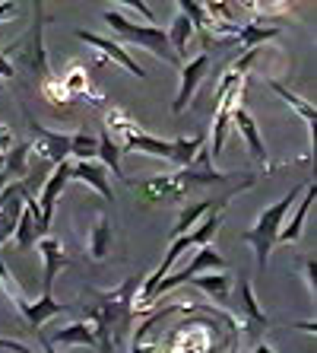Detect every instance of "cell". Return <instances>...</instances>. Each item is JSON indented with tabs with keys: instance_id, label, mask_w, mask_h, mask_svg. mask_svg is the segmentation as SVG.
Returning a JSON list of instances; mask_svg holds the SVG:
<instances>
[{
	"instance_id": "obj_1",
	"label": "cell",
	"mask_w": 317,
	"mask_h": 353,
	"mask_svg": "<svg viewBox=\"0 0 317 353\" xmlns=\"http://www.w3.org/2000/svg\"><path fill=\"white\" fill-rule=\"evenodd\" d=\"M257 181V172H216L210 159V150L200 147L194 163L178 169L175 175H153V179H124V185L140 197V204H181L187 197L200 194L206 188H232V185H244L251 188Z\"/></svg>"
},
{
	"instance_id": "obj_2",
	"label": "cell",
	"mask_w": 317,
	"mask_h": 353,
	"mask_svg": "<svg viewBox=\"0 0 317 353\" xmlns=\"http://www.w3.org/2000/svg\"><path fill=\"white\" fill-rule=\"evenodd\" d=\"M140 287V277L124 280L121 287L108 290V293H86L92 299L89 309V325L96 331V341H98V350L102 353H111L124 344V334L131 328V315H133V293Z\"/></svg>"
},
{
	"instance_id": "obj_3",
	"label": "cell",
	"mask_w": 317,
	"mask_h": 353,
	"mask_svg": "<svg viewBox=\"0 0 317 353\" xmlns=\"http://www.w3.org/2000/svg\"><path fill=\"white\" fill-rule=\"evenodd\" d=\"M0 287H3V293H7V299L13 303V309H17L19 315L25 319V325H29V334L41 337V325L48 319H54V315H64L67 305L54 303V293H41V299H25V293H19L17 280H13V274L7 271V264H3V255H0ZM41 350H48V344H45V337L39 341Z\"/></svg>"
},
{
	"instance_id": "obj_4",
	"label": "cell",
	"mask_w": 317,
	"mask_h": 353,
	"mask_svg": "<svg viewBox=\"0 0 317 353\" xmlns=\"http://www.w3.org/2000/svg\"><path fill=\"white\" fill-rule=\"evenodd\" d=\"M298 194H301V188H292L283 201L270 204L267 210L257 216V223H254L251 230L244 232V242L254 248V255H257V268H261V271H267L270 252H273V245H276V236H279V230H283V220H285L289 207L295 204V197Z\"/></svg>"
},
{
	"instance_id": "obj_5",
	"label": "cell",
	"mask_w": 317,
	"mask_h": 353,
	"mask_svg": "<svg viewBox=\"0 0 317 353\" xmlns=\"http://www.w3.org/2000/svg\"><path fill=\"white\" fill-rule=\"evenodd\" d=\"M102 19H105V26L118 35V39L131 41V45L149 51L155 58H162L165 64H181V61L175 58V51H171L165 29H159V26H137V23H131V19H124L121 13H114V10H108Z\"/></svg>"
},
{
	"instance_id": "obj_6",
	"label": "cell",
	"mask_w": 317,
	"mask_h": 353,
	"mask_svg": "<svg viewBox=\"0 0 317 353\" xmlns=\"http://www.w3.org/2000/svg\"><path fill=\"white\" fill-rule=\"evenodd\" d=\"M45 26H48V17H45V7H41V0H35V19H32V32L23 35L17 41L19 48V61L23 67L29 70L32 77H39L41 83L51 80V61H48V48H45Z\"/></svg>"
},
{
	"instance_id": "obj_7",
	"label": "cell",
	"mask_w": 317,
	"mask_h": 353,
	"mask_svg": "<svg viewBox=\"0 0 317 353\" xmlns=\"http://www.w3.org/2000/svg\"><path fill=\"white\" fill-rule=\"evenodd\" d=\"M197 248H200V252H197V255L187 261L184 271H178V274L168 271L162 280H159V287H155L153 299H159L162 293L181 287V283H187V280H194L197 274H204V271H222V268H226V258H222L216 248H210V242H206V245H197Z\"/></svg>"
},
{
	"instance_id": "obj_8",
	"label": "cell",
	"mask_w": 317,
	"mask_h": 353,
	"mask_svg": "<svg viewBox=\"0 0 317 353\" xmlns=\"http://www.w3.org/2000/svg\"><path fill=\"white\" fill-rule=\"evenodd\" d=\"M74 179V159H61V163L51 169V175L45 179L39 191V214H41V232H48L51 220H54V207H57V197L64 194L67 181Z\"/></svg>"
},
{
	"instance_id": "obj_9",
	"label": "cell",
	"mask_w": 317,
	"mask_h": 353,
	"mask_svg": "<svg viewBox=\"0 0 317 353\" xmlns=\"http://www.w3.org/2000/svg\"><path fill=\"white\" fill-rule=\"evenodd\" d=\"M25 121H29V131H32V153L39 159H48V163H61V159H70V137L67 134H57V131H48V128H41L29 112L23 108Z\"/></svg>"
},
{
	"instance_id": "obj_10",
	"label": "cell",
	"mask_w": 317,
	"mask_h": 353,
	"mask_svg": "<svg viewBox=\"0 0 317 353\" xmlns=\"http://www.w3.org/2000/svg\"><path fill=\"white\" fill-rule=\"evenodd\" d=\"M238 99H241V83H235L226 96L219 99V105H216V118H212V131H210V159L222 157V150H226V134H228V124H232V108L238 105Z\"/></svg>"
},
{
	"instance_id": "obj_11",
	"label": "cell",
	"mask_w": 317,
	"mask_h": 353,
	"mask_svg": "<svg viewBox=\"0 0 317 353\" xmlns=\"http://www.w3.org/2000/svg\"><path fill=\"white\" fill-rule=\"evenodd\" d=\"M238 303H241L238 305V309H241L238 328H241V334H248L251 341H257V337L270 328V319L263 315L261 305H257V296H254V290H251L248 280H238Z\"/></svg>"
},
{
	"instance_id": "obj_12",
	"label": "cell",
	"mask_w": 317,
	"mask_h": 353,
	"mask_svg": "<svg viewBox=\"0 0 317 353\" xmlns=\"http://www.w3.org/2000/svg\"><path fill=\"white\" fill-rule=\"evenodd\" d=\"M35 248H39V255L45 258V277H41V293H54V280H57V274L70 268V258L64 255V245H61V239L48 236V232H45V236H39Z\"/></svg>"
},
{
	"instance_id": "obj_13",
	"label": "cell",
	"mask_w": 317,
	"mask_h": 353,
	"mask_svg": "<svg viewBox=\"0 0 317 353\" xmlns=\"http://www.w3.org/2000/svg\"><path fill=\"white\" fill-rule=\"evenodd\" d=\"M206 70H210V54H206V51L200 58L190 61V64H184V70H181V90H178V96H175V102H171V115H181V112L190 105V99L200 90Z\"/></svg>"
},
{
	"instance_id": "obj_14",
	"label": "cell",
	"mask_w": 317,
	"mask_h": 353,
	"mask_svg": "<svg viewBox=\"0 0 317 353\" xmlns=\"http://www.w3.org/2000/svg\"><path fill=\"white\" fill-rule=\"evenodd\" d=\"M241 188H226L219 197H204V201H190V204H184V210L178 214V220H175V236H181V232H187V230H194L197 223L204 220L210 210H216V207H226L232 197L238 194Z\"/></svg>"
},
{
	"instance_id": "obj_15",
	"label": "cell",
	"mask_w": 317,
	"mask_h": 353,
	"mask_svg": "<svg viewBox=\"0 0 317 353\" xmlns=\"http://www.w3.org/2000/svg\"><path fill=\"white\" fill-rule=\"evenodd\" d=\"M76 39L80 41H86V45H89V48H96L98 54H105L108 61H114V64H121L124 70H131L133 77H140V80H143V67L137 64V61L131 58V54H127V51L121 48V45H118V41H111V39H102V35H96V32H86V29H80V32H76Z\"/></svg>"
},
{
	"instance_id": "obj_16",
	"label": "cell",
	"mask_w": 317,
	"mask_h": 353,
	"mask_svg": "<svg viewBox=\"0 0 317 353\" xmlns=\"http://www.w3.org/2000/svg\"><path fill=\"white\" fill-rule=\"evenodd\" d=\"M232 124H235L238 131H241L244 143L251 147V157L257 159V163L267 165V147H263V137H261V131H257V121H254V115H248L241 105H235V108H232Z\"/></svg>"
},
{
	"instance_id": "obj_17",
	"label": "cell",
	"mask_w": 317,
	"mask_h": 353,
	"mask_svg": "<svg viewBox=\"0 0 317 353\" xmlns=\"http://www.w3.org/2000/svg\"><path fill=\"white\" fill-rule=\"evenodd\" d=\"M74 179H80L83 185H89L92 191H98L102 201H114V191H111V181L105 175V165H96L92 159H80L74 163Z\"/></svg>"
},
{
	"instance_id": "obj_18",
	"label": "cell",
	"mask_w": 317,
	"mask_h": 353,
	"mask_svg": "<svg viewBox=\"0 0 317 353\" xmlns=\"http://www.w3.org/2000/svg\"><path fill=\"white\" fill-rule=\"evenodd\" d=\"M74 344H80V347H96L98 344V341H96V331H92L89 321H74V325L61 328L48 341L51 350H54V347H74Z\"/></svg>"
},
{
	"instance_id": "obj_19",
	"label": "cell",
	"mask_w": 317,
	"mask_h": 353,
	"mask_svg": "<svg viewBox=\"0 0 317 353\" xmlns=\"http://www.w3.org/2000/svg\"><path fill=\"white\" fill-rule=\"evenodd\" d=\"M98 159H102V165H105L108 172H111V179L124 181V172H121V143H114L111 131H108L105 124L98 128Z\"/></svg>"
},
{
	"instance_id": "obj_20",
	"label": "cell",
	"mask_w": 317,
	"mask_h": 353,
	"mask_svg": "<svg viewBox=\"0 0 317 353\" xmlns=\"http://www.w3.org/2000/svg\"><path fill=\"white\" fill-rule=\"evenodd\" d=\"M194 29L197 26L190 23V19L184 17V13H175V17H171V26H168V45H171V51H175V58L178 61H184V54H187V41H190V35H194Z\"/></svg>"
},
{
	"instance_id": "obj_21",
	"label": "cell",
	"mask_w": 317,
	"mask_h": 353,
	"mask_svg": "<svg viewBox=\"0 0 317 353\" xmlns=\"http://www.w3.org/2000/svg\"><path fill=\"white\" fill-rule=\"evenodd\" d=\"M108 252H111V220L105 214H98L89 230V255L96 261H105Z\"/></svg>"
},
{
	"instance_id": "obj_22",
	"label": "cell",
	"mask_w": 317,
	"mask_h": 353,
	"mask_svg": "<svg viewBox=\"0 0 317 353\" xmlns=\"http://www.w3.org/2000/svg\"><path fill=\"white\" fill-rule=\"evenodd\" d=\"M311 207H314V181H311L308 188H305V197H301V207L295 210V216L289 220V226H283L276 236V242H295V239L301 236V226H305V220H308Z\"/></svg>"
},
{
	"instance_id": "obj_23",
	"label": "cell",
	"mask_w": 317,
	"mask_h": 353,
	"mask_svg": "<svg viewBox=\"0 0 317 353\" xmlns=\"http://www.w3.org/2000/svg\"><path fill=\"white\" fill-rule=\"evenodd\" d=\"M200 147H206V137L200 134V137H184V134H178V137L171 140V165L175 169H184V165L194 163V157L200 153Z\"/></svg>"
},
{
	"instance_id": "obj_24",
	"label": "cell",
	"mask_w": 317,
	"mask_h": 353,
	"mask_svg": "<svg viewBox=\"0 0 317 353\" xmlns=\"http://www.w3.org/2000/svg\"><path fill=\"white\" fill-rule=\"evenodd\" d=\"M187 283H194L197 290L210 293L222 305L228 303V293H232V277L228 274H197V280H187Z\"/></svg>"
},
{
	"instance_id": "obj_25",
	"label": "cell",
	"mask_w": 317,
	"mask_h": 353,
	"mask_svg": "<svg viewBox=\"0 0 317 353\" xmlns=\"http://www.w3.org/2000/svg\"><path fill=\"white\" fill-rule=\"evenodd\" d=\"M267 86H270L273 92H276V96L283 99V102H289V108H292L295 115L305 118V124H308V128L314 124V105H311V102H305V99L295 96V92L289 90V86H283V83H276V80H270V77H267Z\"/></svg>"
},
{
	"instance_id": "obj_26",
	"label": "cell",
	"mask_w": 317,
	"mask_h": 353,
	"mask_svg": "<svg viewBox=\"0 0 317 353\" xmlns=\"http://www.w3.org/2000/svg\"><path fill=\"white\" fill-rule=\"evenodd\" d=\"M279 35V26H238V32H235V41L241 45V48H261L263 41L270 39H276Z\"/></svg>"
},
{
	"instance_id": "obj_27",
	"label": "cell",
	"mask_w": 317,
	"mask_h": 353,
	"mask_svg": "<svg viewBox=\"0 0 317 353\" xmlns=\"http://www.w3.org/2000/svg\"><path fill=\"white\" fill-rule=\"evenodd\" d=\"M29 157H32V143L10 147L7 159H3V172H7L10 179H25V172H29Z\"/></svg>"
},
{
	"instance_id": "obj_28",
	"label": "cell",
	"mask_w": 317,
	"mask_h": 353,
	"mask_svg": "<svg viewBox=\"0 0 317 353\" xmlns=\"http://www.w3.org/2000/svg\"><path fill=\"white\" fill-rule=\"evenodd\" d=\"M98 153V137H92L89 131H76L70 137V157L76 159H92Z\"/></svg>"
},
{
	"instance_id": "obj_29",
	"label": "cell",
	"mask_w": 317,
	"mask_h": 353,
	"mask_svg": "<svg viewBox=\"0 0 317 353\" xmlns=\"http://www.w3.org/2000/svg\"><path fill=\"white\" fill-rule=\"evenodd\" d=\"M178 10L197 26V29H212V17L204 3H197V0H178Z\"/></svg>"
},
{
	"instance_id": "obj_30",
	"label": "cell",
	"mask_w": 317,
	"mask_h": 353,
	"mask_svg": "<svg viewBox=\"0 0 317 353\" xmlns=\"http://www.w3.org/2000/svg\"><path fill=\"white\" fill-rule=\"evenodd\" d=\"M61 83H64L67 92H70L74 99L80 96V92H83V96H92V92L86 90V83H89V77H86V70H83L80 64H67V77H64ZM92 99H96V96H92Z\"/></svg>"
},
{
	"instance_id": "obj_31",
	"label": "cell",
	"mask_w": 317,
	"mask_h": 353,
	"mask_svg": "<svg viewBox=\"0 0 317 353\" xmlns=\"http://www.w3.org/2000/svg\"><path fill=\"white\" fill-rule=\"evenodd\" d=\"M118 3H124V7L137 10V13H140V17H143V19H146L149 26H155V13H153V10H149V3H146V0H118Z\"/></svg>"
},
{
	"instance_id": "obj_32",
	"label": "cell",
	"mask_w": 317,
	"mask_h": 353,
	"mask_svg": "<svg viewBox=\"0 0 317 353\" xmlns=\"http://www.w3.org/2000/svg\"><path fill=\"white\" fill-rule=\"evenodd\" d=\"M0 350H7V353H29V347H25L23 341H7V337H0Z\"/></svg>"
},
{
	"instance_id": "obj_33",
	"label": "cell",
	"mask_w": 317,
	"mask_h": 353,
	"mask_svg": "<svg viewBox=\"0 0 317 353\" xmlns=\"http://www.w3.org/2000/svg\"><path fill=\"white\" fill-rule=\"evenodd\" d=\"M10 147H13V134H10V128H7V124H0V150L7 153Z\"/></svg>"
},
{
	"instance_id": "obj_34",
	"label": "cell",
	"mask_w": 317,
	"mask_h": 353,
	"mask_svg": "<svg viewBox=\"0 0 317 353\" xmlns=\"http://www.w3.org/2000/svg\"><path fill=\"white\" fill-rule=\"evenodd\" d=\"M305 277H308V290L314 293V261L305 264Z\"/></svg>"
},
{
	"instance_id": "obj_35",
	"label": "cell",
	"mask_w": 317,
	"mask_h": 353,
	"mask_svg": "<svg viewBox=\"0 0 317 353\" xmlns=\"http://www.w3.org/2000/svg\"><path fill=\"white\" fill-rule=\"evenodd\" d=\"M7 181H10V175H7V172H3V169H0V191L7 188Z\"/></svg>"
},
{
	"instance_id": "obj_36",
	"label": "cell",
	"mask_w": 317,
	"mask_h": 353,
	"mask_svg": "<svg viewBox=\"0 0 317 353\" xmlns=\"http://www.w3.org/2000/svg\"><path fill=\"white\" fill-rule=\"evenodd\" d=\"M3 159H7V153H3V150H0V169H3Z\"/></svg>"
},
{
	"instance_id": "obj_37",
	"label": "cell",
	"mask_w": 317,
	"mask_h": 353,
	"mask_svg": "<svg viewBox=\"0 0 317 353\" xmlns=\"http://www.w3.org/2000/svg\"><path fill=\"white\" fill-rule=\"evenodd\" d=\"M3 83H7V80H3V77H0V90H3Z\"/></svg>"
}]
</instances>
